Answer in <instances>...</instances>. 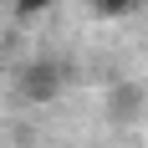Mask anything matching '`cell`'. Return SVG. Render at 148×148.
Instances as JSON below:
<instances>
[{
	"mask_svg": "<svg viewBox=\"0 0 148 148\" xmlns=\"http://www.w3.org/2000/svg\"><path fill=\"white\" fill-rule=\"evenodd\" d=\"M61 82H66V66L56 56H41V61H31L26 72L15 77V92H21V102H51L61 92Z\"/></svg>",
	"mask_w": 148,
	"mask_h": 148,
	"instance_id": "cell-1",
	"label": "cell"
},
{
	"mask_svg": "<svg viewBox=\"0 0 148 148\" xmlns=\"http://www.w3.org/2000/svg\"><path fill=\"white\" fill-rule=\"evenodd\" d=\"M133 5H138V0H92V10H97V15H128Z\"/></svg>",
	"mask_w": 148,
	"mask_h": 148,
	"instance_id": "cell-2",
	"label": "cell"
},
{
	"mask_svg": "<svg viewBox=\"0 0 148 148\" xmlns=\"http://www.w3.org/2000/svg\"><path fill=\"white\" fill-rule=\"evenodd\" d=\"M10 5H15V10H21V15H36V10H46L51 0H10Z\"/></svg>",
	"mask_w": 148,
	"mask_h": 148,
	"instance_id": "cell-3",
	"label": "cell"
}]
</instances>
